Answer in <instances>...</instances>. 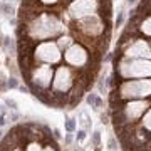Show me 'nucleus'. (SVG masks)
I'll return each mask as SVG.
<instances>
[{
    "label": "nucleus",
    "mask_w": 151,
    "mask_h": 151,
    "mask_svg": "<svg viewBox=\"0 0 151 151\" xmlns=\"http://www.w3.org/2000/svg\"><path fill=\"white\" fill-rule=\"evenodd\" d=\"M118 99H139V97H150V81L148 79H138V81L123 82L116 91Z\"/></svg>",
    "instance_id": "obj_1"
},
{
    "label": "nucleus",
    "mask_w": 151,
    "mask_h": 151,
    "mask_svg": "<svg viewBox=\"0 0 151 151\" xmlns=\"http://www.w3.org/2000/svg\"><path fill=\"white\" fill-rule=\"evenodd\" d=\"M77 123H81L82 129H86V131H89L91 126H92V121H91V118L87 116L86 111H79V114H77Z\"/></svg>",
    "instance_id": "obj_2"
},
{
    "label": "nucleus",
    "mask_w": 151,
    "mask_h": 151,
    "mask_svg": "<svg viewBox=\"0 0 151 151\" xmlns=\"http://www.w3.org/2000/svg\"><path fill=\"white\" fill-rule=\"evenodd\" d=\"M141 128L143 129H146V131H150L151 129V124H150V119H151V111L150 109H146L145 113L141 114Z\"/></svg>",
    "instance_id": "obj_3"
},
{
    "label": "nucleus",
    "mask_w": 151,
    "mask_h": 151,
    "mask_svg": "<svg viewBox=\"0 0 151 151\" xmlns=\"http://www.w3.org/2000/svg\"><path fill=\"white\" fill-rule=\"evenodd\" d=\"M44 148V143L39 139H30L27 143V148H25V151H42Z\"/></svg>",
    "instance_id": "obj_4"
},
{
    "label": "nucleus",
    "mask_w": 151,
    "mask_h": 151,
    "mask_svg": "<svg viewBox=\"0 0 151 151\" xmlns=\"http://www.w3.org/2000/svg\"><path fill=\"white\" fill-rule=\"evenodd\" d=\"M91 146L92 148H101V131L96 129L91 134Z\"/></svg>",
    "instance_id": "obj_5"
},
{
    "label": "nucleus",
    "mask_w": 151,
    "mask_h": 151,
    "mask_svg": "<svg viewBox=\"0 0 151 151\" xmlns=\"http://www.w3.org/2000/svg\"><path fill=\"white\" fill-rule=\"evenodd\" d=\"M4 106H5L9 111H19V104H17V101L12 99V97H4Z\"/></svg>",
    "instance_id": "obj_6"
},
{
    "label": "nucleus",
    "mask_w": 151,
    "mask_h": 151,
    "mask_svg": "<svg viewBox=\"0 0 151 151\" xmlns=\"http://www.w3.org/2000/svg\"><path fill=\"white\" fill-rule=\"evenodd\" d=\"M76 129H77V119L67 118L65 119V131H67V133H74Z\"/></svg>",
    "instance_id": "obj_7"
},
{
    "label": "nucleus",
    "mask_w": 151,
    "mask_h": 151,
    "mask_svg": "<svg viewBox=\"0 0 151 151\" xmlns=\"http://www.w3.org/2000/svg\"><path fill=\"white\" fill-rule=\"evenodd\" d=\"M91 108L94 109V111H97V113H101V111H103V108H104V101H103V97L99 96V94L96 96V99H94V104H92Z\"/></svg>",
    "instance_id": "obj_8"
},
{
    "label": "nucleus",
    "mask_w": 151,
    "mask_h": 151,
    "mask_svg": "<svg viewBox=\"0 0 151 151\" xmlns=\"http://www.w3.org/2000/svg\"><path fill=\"white\" fill-rule=\"evenodd\" d=\"M5 118H7V123H17L20 119V114L17 113V111H7Z\"/></svg>",
    "instance_id": "obj_9"
},
{
    "label": "nucleus",
    "mask_w": 151,
    "mask_h": 151,
    "mask_svg": "<svg viewBox=\"0 0 151 151\" xmlns=\"http://www.w3.org/2000/svg\"><path fill=\"white\" fill-rule=\"evenodd\" d=\"M74 133H76V136H74L76 143H82V141L87 138V131H86V129H82V128H81V129H76Z\"/></svg>",
    "instance_id": "obj_10"
},
{
    "label": "nucleus",
    "mask_w": 151,
    "mask_h": 151,
    "mask_svg": "<svg viewBox=\"0 0 151 151\" xmlns=\"http://www.w3.org/2000/svg\"><path fill=\"white\" fill-rule=\"evenodd\" d=\"M0 10L4 12L5 15H14V14H15V9H14L10 4H2V5H0Z\"/></svg>",
    "instance_id": "obj_11"
},
{
    "label": "nucleus",
    "mask_w": 151,
    "mask_h": 151,
    "mask_svg": "<svg viewBox=\"0 0 151 151\" xmlns=\"http://www.w3.org/2000/svg\"><path fill=\"white\" fill-rule=\"evenodd\" d=\"M42 151H59V150H57V146L54 145V138H49L47 145H44Z\"/></svg>",
    "instance_id": "obj_12"
},
{
    "label": "nucleus",
    "mask_w": 151,
    "mask_h": 151,
    "mask_svg": "<svg viewBox=\"0 0 151 151\" xmlns=\"http://www.w3.org/2000/svg\"><path fill=\"white\" fill-rule=\"evenodd\" d=\"M2 47L9 52L10 49H14V40H12L10 37H4V40H2Z\"/></svg>",
    "instance_id": "obj_13"
},
{
    "label": "nucleus",
    "mask_w": 151,
    "mask_h": 151,
    "mask_svg": "<svg viewBox=\"0 0 151 151\" xmlns=\"http://www.w3.org/2000/svg\"><path fill=\"white\" fill-rule=\"evenodd\" d=\"M108 150L109 151H116V150H118V141H116V138H114V136H109V139H108Z\"/></svg>",
    "instance_id": "obj_14"
},
{
    "label": "nucleus",
    "mask_w": 151,
    "mask_h": 151,
    "mask_svg": "<svg viewBox=\"0 0 151 151\" xmlns=\"http://www.w3.org/2000/svg\"><path fill=\"white\" fill-rule=\"evenodd\" d=\"M19 86H20V84L17 81V77H9V79H7V87H9V89H17Z\"/></svg>",
    "instance_id": "obj_15"
},
{
    "label": "nucleus",
    "mask_w": 151,
    "mask_h": 151,
    "mask_svg": "<svg viewBox=\"0 0 151 151\" xmlns=\"http://www.w3.org/2000/svg\"><path fill=\"white\" fill-rule=\"evenodd\" d=\"M72 141H74V133H67L64 138V145L65 146H70L72 145Z\"/></svg>",
    "instance_id": "obj_16"
},
{
    "label": "nucleus",
    "mask_w": 151,
    "mask_h": 151,
    "mask_svg": "<svg viewBox=\"0 0 151 151\" xmlns=\"http://www.w3.org/2000/svg\"><path fill=\"white\" fill-rule=\"evenodd\" d=\"M96 92H89V94H87L86 96V103L89 104V106H92V104H94V99H96Z\"/></svg>",
    "instance_id": "obj_17"
},
{
    "label": "nucleus",
    "mask_w": 151,
    "mask_h": 151,
    "mask_svg": "<svg viewBox=\"0 0 151 151\" xmlns=\"http://www.w3.org/2000/svg\"><path fill=\"white\" fill-rule=\"evenodd\" d=\"M52 138H54V139H62V134H60V129L59 128H54V129H52Z\"/></svg>",
    "instance_id": "obj_18"
},
{
    "label": "nucleus",
    "mask_w": 151,
    "mask_h": 151,
    "mask_svg": "<svg viewBox=\"0 0 151 151\" xmlns=\"http://www.w3.org/2000/svg\"><path fill=\"white\" fill-rule=\"evenodd\" d=\"M101 124H109V118L104 113H101Z\"/></svg>",
    "instance_id": "obj_19"
},
{
    "label": "nucleus",
    "mask_w": 151,
    "mask_h": 151,
    "mask_svg": "<svg viewBox=\"0 0 151 151\" xmlns=\"http://www.w3.org/2000/svg\"><path fill=\"white\" fill-rule=\"evenodd\" d=\"M123 19H124V17H123V12H121V14L118 15V19H116V25H118V27L123 24Z\"/></svg>",
    "instance_id": "obj_20"
},
{
    "label": "nucleus",
    "mask_w": 151,
    "mask_h": 151,
    "mask_svg": "<svg viewBox=\"0 0 151 151\" xmlns=\"http://www.w3.org/2000/svg\"><path fill=\"white\" fill-rule=\"evenodd\" d=\"M17 89H20L22 92H30V91H29V87H27V86H19Z\"/></svg>",
    "instance_id": "obj_21"
},
{
    "label": "nucleus",
    "mask_w": 151,
    "mask_h": 151,
    "mask_svg": "<svg viewBox=\"0 0 151 151\" xmlns=\"http://www.w3.org/2000/svg\"><path fill=\"white\" fill-rule=\"evenodd\" d=\"M126 2H128V5H134L138 0H126Z\"/></svg>",
    "instance_id": "obj_22"
},
{
    "label": "nucleus",
    "mask_w": 151,
    "mask_h": 151,
    "mask_svg": "<svg viewBox=\"0 0 151 151\" xmlns=\"http://www.w3.org/2000/svg\"><path fill=\"white\" fill-rule=\"evenodd\" d=\"M12 151H24V150H22V146H15V148H14Z\"/></svg>",
    "instance_id": "obj_23"
},
{
    "label": "nucleus",
    "mask_w": 151,
    "mask_h": 151,
    "mask_svg": "<svg viewBox=\"0 0 151 151\" xmlns=\"http://www.w3.org/2000/svg\"><path fill=\"white\" fill-rule=\"evenodd\" d=\"M2 138H4V131H0V141H2Z\"/></svg>",
    "instance_id": "obj_24"
},
{
    "label": "nucleus",
    "mask_w": 151,
    "mask_h": 151,
    "mask_svg": "<svg viewBox=\"0 0 151 151\" xmlns=\"http://www.w3.org/2000/svg\"><path fill=\"white\" fill-rule=\"evenodd\" d=\"M72 151H84V150H82V148H79V150H77V148H74Z\"/></svg>",
    "instance_id": "obj_25"
}]
</instances>
